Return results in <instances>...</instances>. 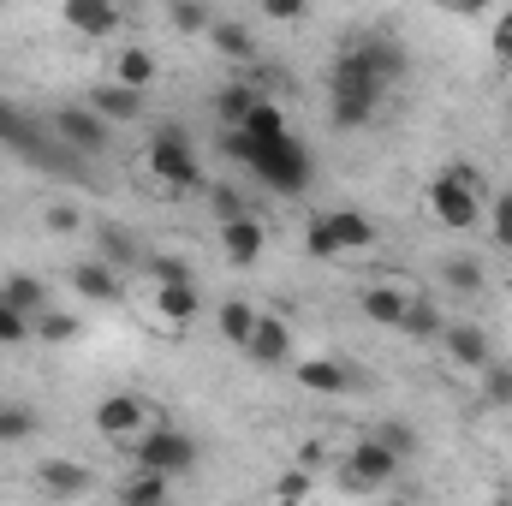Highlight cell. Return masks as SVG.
I'll return each instance as SVG.
<instances>
[{
  "instance_id": "9a60e30c",
  "label": "cell",
  "mask_w": 512,
  "mask_h": 506,
  "mask_svg": "<svg viewBox=\"0 0 512 506\" xmlns=\"http://www.w3.org/2000/svg\"><path fill=\"white\" fill-rule=\"evenodd\" d=\"M155 316H161L167 328H191V322L203 316L197 286H191V280H155Z\"/></svg>"
},
{
  "instance_id": "ac0fdd59",
  "label": "cell",
  "mask_w": 512,
  "mask_h": 506,
  "mask_svg": "<svg viewBox=\"0 0 512 506\" xmlns=\"http://www.w3.org/2000/svg\"><path fill=\"white\" fill-rule=\"evenodd\" d=\"M209 48L227 54L233 66H256V30L239 24V18H215V24H209Z\"/></svg>"
},
{
  "instance_id": "e0dca14e",
  "label": "cell",
  "mask_w": 512,
  "mask_h": 506,
  "mask_svg": "<svg viewBox=\"0 0 512 506\" xmlns=\"http://www.w3.org/2000/svg\"><path fill=\"white\" fill-rule=\"evenodd\" d=\"M90 108L108 120V126H131V120H143V90H131V84H96L90 90Z\"/></svg>"
},
{
  "instance_id": "ba28073f",
  "label": "cell",
  "mask_w": 512,
  "mask_h": 506,
  "mask_svg": "<svg viewBox=\"0 0 512 506\" xmlns=\"http://www.w3.org/2000/svg\"><path fill=\"white\" fill-rule=\"evenodd\" d=\"M54 137H60L66 149H78V155H102L114 131H108V120L84 102V108H60V114H54Z\"/></svg>"
},
{
  "instance_id": "4fadbf2b",
  "label": "cell",
  "mask_w": 512,
  "mask_h": 506,
  "mask_svg": "<svg viewBox=\"0 0 512 506\" xmlns=\"http://www.w3.org/2000/svg\"><path fill=\"white\" fill-rule=\"evenodd\" d=\"M292 376H298L304 393H328V399H340V393L358 387L352 364H340V358H304V364H292Z\"/></svg>"
},
{
  "instance_id": "484cf974",
  "label": "cell",
  "mask_w": 512,
  "mask_h": 506,
  "mask_svg": "<svg viewBox=\"0 0 512 506\" xmlns=\"http://www.w3.org/2000/svg\"><path fill=\"white\" fill-rule=\"evenodd\" d=\"M215 328H221L233 346H245V340H251V328H256V304H245V298H227V304L215 310Z\"/></svg>"
},
{
  "instance_id": "60d3db41",
  "label": "cell",
  "mask_w": 512,
  "mask_h": 506,
  "mask_svg": "<svg viewBox=\"0 0 512 506\" xmlns=\"http://www.w3.org/2000/svg\"><path fill=\"white\" fill-rule=\"evenodd\" d=\"M274 495H280V501H298V495H310V471L298 465L292 477H280V483H274Z\"/></svg>"
},
{
  "instance_id": "3957f363",
  "label": "cell",
  "mask_w": 512,
  "mask_h": 506,
  "mask_svg": "<svg viewBox=\"0 0 512 506\" xmlns=\"http://www.w3.org/2000/svg\"><path fill=\"white\" fill-rule=\"evenodd\" d=\"M399 453L376 441V435H364V441H352V453H346V465H340V489H352V495H376L387 489L393 477H399Z\"/></svg>"
},
{
  "instance_id": "ab89813d",
  "label": "cell",
  "mask_w": 512,
  "mask_h": 506,
  "mask_svg": "<svg viewBox=\"0 0 512 506\" xmlns=\"http://www.w3.org/2000/svg\"><path fill=\"white\" fill-rule=\"evenodd\" d=\"M149 280H191L185 256H149Z\"/></svg>"
},
{
  "instance_id": "ee69618b",
  "label": "cell",
  "mask_w": 512,
  "mask_h": 506,
  "mask_svg": "<svg viewBox=\"0 0 512 506\" xmlns=\"http://www.w3.org/2000/svg\"><path fill=\"white\" fill-rule=\"evenodd\" d=\"M441 6H447V12H459V18H483L495 0H441Z\"/></svg>"
},
{
  "instance_id": "bcb514c9",
  "label": "cell",
  "mask_w": 512,
  "mask_h": 506,
  "mask_svg": "<svg viewBox=\"0 0 512 506\" xmlns=\"http://www.w3.org/2000/svg\"><path fill=\"white\" fill-rule=\"evenodd\" d=\"M48 227H54V233H72V227H78V215H72V209H54V215H48Z\"/></svg>"
},
{
  "instance_id": "7402d4cb",
  "label": "cell",
  "mask_w": 512,
  "mask_h": 506,
  "mask_svg": "<svg viewBox=\"0 0 512 506\" xmlns=\"http://www.w3.org/2000/svg\"><path fill=\"white\" fill-rule=\"evenodd\" d=\"M96 245H102V262H114L120 274H131V268H143V251H137V239H131L126 227H96Z\"/></svg>"
},
{
  "instance_id": "603a6c76",
  "label": "cell",
  "mask_w": 512,
  "mask_h": 506,
  "mask_svg": "<svg viewBox=\"0 0 512 506\" xmlns=\"http://www.w3.org/2000/svg\"><path fill=\"white\" fill-rule=\"evenodd\" d=\"M36 477H42V489H48V495H90V471H84V465H72V459H48Z\"/></svg>"
},
{
  "instance_id": "f1b7e54d",
  "label": "cell",
  "mask_w": 512,
  "mask_h": 506,
  "mask_svg": "<svg viewBox=\"0 0 512 506\" xmlns=\"http://www.w3.org/2000/svg\"><path fill=\"white\" fill-rule=\"evenodd\" d=\"M114 78L131 84V90H149V84H155V54H149V48H126V54L114 60Z\"/></svg>"
},
{
  "instance_id": "4dcf8cb0",
  "label": "cell",
  "mask_w": 512,
  "mask_h": 506,
  "mask_svg": "<svg viewBox=\"0 0 512 506\" xmlns=\"http://www.w3.org/2000/svg\"><path fill=\"white\" fill-rule=\"evenodd\" d=\"M167 489H173V477H167V471L137 465V477H131V483H120V501H167Z\"/></svg>"
},
{
  "instance_id": "30bf717a",
  "label": "cell",
  "mask_w": 512,
  "mask_h": 506,
  "mask_svg": "<svg viewBox=\"0 0 512 506\" xmlns=\"http://www.w3.org/2000/svg\"><path fill=\"white\" fill-rule=\"evenodd\" d=\"M435 340L447 346V364H459V370H483V364L495 358V340H489L477 322H441Z\"/></svg>"
},
{
  "instance_id": "8d00e7d4",
  "label": "cell",
  "mask_w": 512,
  "mask_h": 506,
  "mask_svg": "<svg viewBox=\"0 0 512 506\" xmlns=\"http://www.w3.org/2000/svg\"><path fill=\"white\" fill-rule=\"evenodd\" d=\"M209 209H215L221 221H233V215H245V197H239L233 185H209Z\"/></svg>"
},
{
  "instance_id": "4316f807",
  "label": "cell",
  "mask_w": 512,
  "mask_h": 506,
  "mask_svg": "<svg viewBox=\"0 0 512 506\" xmlns=\"http://www.w3.org/2000/svg\"><path fill=\"white\" fill-rule=\"evenodd\" d=\"M441 280H447L453 292L477 298V292H483V262H477V256H447V262H441Z\"/></svg>"
},
{
  "instance_id": "2e32d148",
  "label": "cell",
  "mask_w": 512,
  "mask_h": 506,
  "mask_svg": "<svg viewBox=\"0 0 512 506\" xmlns=\"http://www.w3.org/2000/svg\"><path fill=\"white\" fill-rule=\"evenodd\" d=\"M60 18H66V30H78V36H90V42H96V36H114V30L126 24L114 0H66Z\"/></svg>"
},
{
  "instance_id": "d590c367",
  "label": "cell",
  "mask_w": 512,
  "mask_h": 506,
  "mask_svg": "<svg viewBox=\"0 0 512 506\" xmlns=\"http://www.w3.org/2000/svg\"><path fill=\"white\" fill-rule=\"evenodd\" d=\"M36 334L60 346V340H72V334H78V316H54V310H42V316H36Z\"/></svg>"
},
{
  "instance_id": "7c38bea8",
  "label": "cell",
  "mask_w": 512,
  "mask_h": 506,
  "mask_svg": "<svg viewBox=\"0 0 512 506\" xmlns=\"http://www.w3.org/2000/svg\"><path fill=\"white\" fill-rule=\"evenodd\" d=\"M143 423H149V405H143L137 393H108V399L96 405V429H102L108 441H126Z\"/></svg>"
},
{
  "instance_id": "5b68a950",
  "label": "cell",
  "mask_w": 512,
  "mask_h": 506,
  "mask_svg": "<svg viewBox=\"0 0 512 506\" xmlns=\"http://www.w3.org/2000/svg\"><path fill=\"white\" fill-rule=\"evenodd\" d=\"M429 215L453 233H471V227H483V191L459 185L453 173H435L429 179Z\"/></svg>"
},
{
  "instance_id": "d6a6232c",
  "label": "cell",
  "mask_w": 512,
  "mask_h": 506,
  "mask_svg": "<svg viewBox=\"0 0 512 506\" xmlns=\"http://www.w3.org/2000/svg\"><path fill=\"white\" fill-rule=\"evenodd\" d=\"M209 6L203 0H173V30H185V36H209Z\"/></svg>"
},
{
  "instance_id": "8fae6325",
  "label": "cell",
  "mask_w": 512,
  "mask_h": 506,
  "mask_svg": "<svg viewBox=\"0 0 512 506\" xmlns=\"http://www.w3.org/2000/svg\"><path fill=\"white\" fill-rule=\"evenodd\" d=\"M221 251L233 268H256L262 251H268V233H262V221H256L251 209L245 215H233V221H221Z\"/></svg>"
},
{
  "instance_id": "83f0119b",
  "label": "cell",
  "mask_w": 512,
  "mask_h": 506,
  "mask_svg": "<svg viewBox=\"0 0 512 506\" xmlns=\"http://www.w3.org/2000/svg\"><path fill=\"white\" fill-rule=\"evenodd\" d=\"M441 322H447V316H441L429 298H411V304H405V322H399V334H411V340H435V334H441Z\"/></svg>"
},
{
  "instance_id": "f35d334b",
  "label": "cell",
  "mask_w": 512,
  "mask_h": 506,
  "mask_svg": "<svg viewBox=\"0 0 512 506\" xmlns=\"http://www.w3.org/2000/svg\"><path fill=\"white\" fill-rule=\"evenodd\" d=\"M489 227H495V245H501V251H512V191H501V197H495V221H489Z\"/></svg>"
},
{
  "instance_id": "cb8c5ba5",
  "label": "cell",
  "mask_w": 512,
  "mask_h": 506,
  "mask_svg": "<svg viewBox=\"0 0 512 506\" xmlns=\"http://www.w3.org/2000/svg\"><path fill=\"white\" fill-rule=\"evenodd\" d=\"M0 292H6V298H12V304H18V310L30 316V322H36V316L48 310V286H42L36 274H6V280H0Z\"/></svg>"
},
{
  "instance_id": "ffe728a7",
  "label": "cell",
  "mask_w": 512,
  "mask_h": 506,
  "mask_svg": "<svg viewBox=\"0 0 512 506\" xmlns=\"http://www.w3.org/2000/svg\"><path fill=\"white\" fill-rule=\"evenodd\" d=\"M328 233H334L340 256L370 251V245H376V221H370V215H358V209H334V215H328Z\"/></svg>"
},
{
  "instance_id": "74e56055",
  "label": "cell",
  "mask_w": 512,
  "mask_h": 506,
  "mask_svg": "<svg viewBox=\"0 0 512 506\" xmlns=\"http://www.w3.org/2000/svg\"><path fill=\"white\" fill-rule=\"evenodd\" d=\"M262 6V18H274V24H298L304 12H310V0H256Z\"/></svg>"
},
{
  "instance_id": "7a4b0ae2",
  "label": "cell",
  "mask_w": 512,
  "mask_h": 506,
  "mask_svg": "<svg viewBox=\"0 0 512 506\" xmlns=\"http://www.w3.org/2000/svg\"><path fill=\"white\" fill-rule=\"evenodd\" d=\"M149 167H155V179L161 185H173V191H197L203 185V161H197V143L185 137V126H155L149 137Z\"/></svg>"
},
{
  "instance_id": "52a82bcc",
  "label": "cell",
  "mask_w": 512,
  "mask_h": 506,
  "mask_svg": "<svg viewBox=\"0 0 512 506\" xmlns=\"http://www.w3.org/2000/svg\"><path fill=\"white\" fill-rule=\"evenodd\" d=\"M340 48H352L376 78H387V84H399L405 72H411V54H405V42L399 36H387V30H358V36H346Z\"/></svg>"
},
{
  "instance_id": "5bb4252c",
  "label": "cell",
  "mask_w": 512,
  "mask_h": 506,
  "mask_svg": "<svg viewBox=\"0 0 512 506\" xmlns=\"http://www.w3.org/2000/svg\"><path fill=\"white\" fill-rule=\"evenodd\" d=\"M72 292H78L84 304H120V298H126V286H120V268H114V262H102V256L72 268Z\"/></svg>"
},
{
  "instance_id": "7bdbcfd3",
  "label": "cell",
  "mask_w": 512,
  "mask_h": 506,
  "mask_svg": "<svg viewBox=\"0 0 512 506\" xmlns=\"http://www.w3.org/2000/svg\"><path fill=\"white\" fill-rule=\"evenodd\" d=\"M495 54L512 66V12H501V18H495Z\"/></svg>"
},
{
  "instance_id": "b9f144b4",
  "label": "cell",
  "mask_w": 512,
  "mask_h": 506,
  "mask_svg": "<svg viewBox=\"0 0 512 506\" xmlns=\"http://www.w3.org/2000/svg\"><path fill=\"white\" fill-rule=\"evenodd\" d=\"M441 173H453L459 185H471V191H483V167H477V161H447Z\"/></svg>"
},
{
  "instance_id": "d4e9b609",
  "label": "cell",
  "mask_w": 512,
  "mask_h": 506,
  "mask_svg": "<svg viewBox=\"0 0 512 506\" xmlns=\"http://www.w3.org/2000/svg\"><path fill=\"white\" fill-rule=\"evenodd\" d=\"M36 435V405L24 399H0V447H18Z\"/></svg>"
},
{
  "instance_id": "6da1fadb",
  "label": "cell",
  "mask_w": 512,
  "mask_h": 506,
  "mask_svg": "<svg viewBox=\"0 0 512 506\" xmlns=\"http://www.w3.org/2000/svg\"><path fill=\"white\" fill-rule=\"evenodd\" d=\"M221 149H227L239 167H251L274 197H304L310 179H316V155H310L292 131H286V137H268V143H245L233 126H221Z\"/></svg>"
},
{
  "instance_id": "44dd1931",
  "label": "cell",
  "mask_w": 512,
  "mask_h": 506,
  "mask_svg": "<svg viewBox=\"0 0 512 506\" xmlns=\"http://www.w3.org/2000/svg\"><path fill=\"white\" fill-rule=\"evenodd\" d=\"M256 102H262L256 78H233V84L215 90V120H221V126H245V114H251Z\"/></svg>"
},
{
  "instance_id": "277c9868",
  "label": "cell",
  "mask_w": 512,
  "mask_h": 506,
  "mask_svg": "<svg viewBox=\"0 0 512 506\" xmlns=\"http://www.w3.org/2000/svg\"><path fill=\"white\" fill-rule=\"evenodd\" d=\"M382 96L376 84H358V78H340V72H328V120L340 131H364L376 114H382Z\"/></svg>"
},
{
  "instance_id": "8992f818",
  "label": "cell",
  "mask_w": 512,
  "mask_h": 506,
  "mask_svg": "<svg viewBox=\"0 0 512 506\" xmlns=\"http://www.w3.org/2000/svg\"><path fill=\"white\" fill-rule=\"evenodd\" d=\"M131 465H149V471H167V477H185L191 465H197V441L185 435V429H173V423H161V429H149L137 447H131Z\"/></svg>"
},
{
  "instance_id": "836d02e7",
  "label": "cell",
  "mask_w": 512,
  "mask_h": 506,
  "mask_svg": "<svg viewBox=\"0 0 512 506\" xmlns=\"http://www.w3.org/2000/svg\"><path fill=\"white\" fill-rule=\"evenodd\" d=\"M304 251L316 256V262H334V256H340V245H334V233H328V215H316V221L304 227Z\"/></svg>"
},
{
  "instance_id": "9c48e42d",
  "label": "cell",
  "mask_w": 512,
  "mask_h": 506,
  "mask_svg": "<svg viewBox=\"0 0 512 506\" xmlns=\"http://www.w3.org/2000/svg\"><path fill=\"white\" fill-rule=\"evenodd\" d=\"M239 352L251 358L256 370H286V364H292V328H286L280 316H262V310H256V328Z\"/></svg>"
},
{
  "instance_id": "f546056e",
  "label": "cell",
  "mask_w": 512,
  "mask_h": 506,
  "mask_svg": "<svg viewBox=\"0 0 512 506\" xmlns=\"http://www.w3.org/2000/svg\"><path fill=\"white\" fill-rule=\"evenodd\" d=\"M477 376H483V399H489L495 411H512V364L507 358H489Z\"/></svg>"
},
{
  "instance_id": "e575fe53",
  "label": "cell",
  "mask_w": 512,
  "mask_h": 506,
  "mask_svg": "<svg viewBox=\"0 0 512 506\" xmlns=\"http://www.w3.org/2000/svg\"><path fill=\"white\" fill-rule=\"evenodd\" d=\"M376 441H387L399 459H417V429L411 423H376Z\"/></svg>"
},
{
  "instance_id": "1f68e13d",
  "label": "cell",
  "mask_w": 512,
  "mask_h": 506,
  "mask_svg": "<svg viewBox=\"0 0 512 506\" xmlns=\"http://www.w3.org/2000/svg\"><path fill=\"white\" fill-rule=\"evenodd\" d=\"M30 334H36V322H30V316H24V310L0 292V346H24Z\"/></svg>"
},
{
  "instance_id": "d6986e66",
  "label": "cell",
  "mask_w": 512,
  "mask_h": 506,
  "mask_svg": "<svg viewBox=\"0 0 512 506\" xmlns=\"http://www.w3.org/2000/svg\"><path fill=\"white\" fill-rule=\"evenodd\" d=\"M405 292L399 286H364L358 292V310H364V322H376V328H399L405 322Z\"/></svg>"
},
{
  "instance_id": "f6af8a7d",
  "label": "cell",
  "mask_w": 512,
  "mask_h": 506,
  "mask_svg": "<svg viewBox=\"0 0 512 506\" xmlns=\"http://www.w3.org/2000/svg\"><path fill=\"white\" fill-rule=\"evenodd\" d=\"M322 459H328V447H322V441H304V447H298V465H304V471H310V465H322Z\"/></svg>"
}]
</instances>
